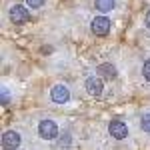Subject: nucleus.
<instances>
[{
	"instance_id": "1",
	"label": "nucleus",
	"mask_w": 150,
	"mask_h": 150,
	"mask_svg": "<svg viewBox=\"0 0 150 150\" xmlns=\"http://www.w3.org/2000/svg\"><path fill=\"white\" fill-rule=\"evenodd\" d=\"M38 134H40V138H44V140H54L58 136L56 122H52V120H42V122L38 124Z\"/></svg>"
},
{
	"instance_id": "2",
	"label": "nucleus",
	"mask_w": 150,
	"mask_h": 150,
	"mask_svg": "<svg viewBox=\"0 0 150 150\" xmlns=\"http://www.w3.org/2000/svg\"><path fill=\"white\" fill-rule=\"evenodd\" d=\"M110 30V20L106 16H96L92 20V32L96 36H106Z\"/></svg>"
},
{
	"instance_id": "3",
	"label": "nucleus",
	"mask_w": 150,
	"mask_h": 150,
	"mask_svg": "<svg viewBox=\"0 0 150 150\" xmlns=\"http://www.w3.org/2000/svg\"><path fill=\"white\" fill-rule=\"evenodd\" d=\"M20 146V136L16 134V132H12V130H6L4 134H2V148L4 150H14Z\"/></svg>"
},
{
	"instance_id": "4",
	"label": "nucleus",
	"mask_w": 150,
	"mask_h": 150,
	"mask_svg": "<svg viewBox=\"0 0 150 150\" xmlns=\"http://www.w3.org/2000/svg\"><path fill=\"white\" fill-rule=\"evenodd\" d=\"M108 132H110L116 140H124L128 136L126 124H124V122H120V120H112V122H110V126H108Z\"/></svg>"
},
{
	"instance_id": "5",
	"label": "nucleus",
	"mask_w": 150,
	"mask_h": 150,
	"mask_svg": "<svg viewBox=\"0 0 150 150\" xmlns=\"http://www.w3.org/2000/svg\"><path fill=\"white\" fill-rule=\"evenodd\" d=\"M28 18H30V14H28V10H26L24 6L16 4V6H12V8H10V20L14 24H24Z\"/></svg>"
},
{
	"instance_id": "6",
	"label": "nucleus",
	"mask_w": 150,
	"mask_h": 150,
	"mask_svg": "<svg viewBox=\"0 0 150 150\" xmlns=\"http://www.w3.org/2000/svg\"><path fill=\"white\" fill-rule=\"evenodd\" d=\"M84 88H86V92H88V94L98 96V94H102L104 84L98 80V78H86V82H84Z\"/></svg>"
},
{
	"instance_id": "7",
	"label": "nucleus",
	"mask_w": 150,
	"mask_h": 150,
	"mask_svg": "<svg viewBox=\"0 0 150 150\" xmlns=\"http://www.w3.org/2000/svg\"><path fill=\"white\" fill-rule=\"evenodd\" d=\"M50 96H52V100L58 102V104H64L70 98L68 90H66L64 86H54V88H52V92H50Z\"/></svg>"
},
{
	"instance_id": "8",
	"label": "nucleus",
	"mask_w": 150,
	"mask_h": 150,
	"mask_svg": "<svg viewBox=\"0 0 150 150\" xmlns=\"http://www.w3.org/2000/svg\"><path fill=\"white\" fill-rule=\"evenodd\" d=\"M98 76L104 78V80H112V78H116V68L112 66V64L104 62V64L98 66Z\"/></svg>"
},
{
	"instance_id": "9",
	"label": "nucleus",
	"mask_w": 150,
	"mask_h": 150,
	"mask_svg": "<svg viewBox=\"0 0 150 150\" xmlns=\"http://www.w3.org/2000/svg\"><path fill=\"white\" fill-rule=\"evenodd\" d=\"M94 6H96V10H100L102 14H106V12H110L114 8V0H96Z\"/></svg>"
},
{
	"instance_id": "10",
	"label": "nucleus",
	"mask_w": 150,
	"mask_h": 150,
	"mask_svg": "<svg viewBox=\"0 0 150 150\" xmlns=\"http://www.w3.org/2000/svg\"><path fill=\"white\" fill-rule=\"evenodd\" d=\"M142 128H144L146 132H150V114L142 116Z\"/></svg>"
},
{
	"instance_id": "11",
	"label": "nucleus",
	"mask_w": 150,
	"mask_h": 150,
	"mask_svg": "<svg viewBox=\"0 0 150 150\" xmlns=\"http://www.w3.org/2000/svg\"><path fill=\"white\" fill-rule=\"evenodd\" d=\"M142 72H144V78L150 82V60H146V62H144V68H142Z\"/></svg>"
},
{
	"instance_id": "12",
	"label": "nucleus",
	"mask_w": 150,
	"mask_h": 150,
	"mask_svg": "<svg viewBox=\"0 0 150 150\" xmlns=\"http://www.w3.org/2000/svg\"><path fill=\"white\" fill-rule=\"evenodd\" d=\"M26 2H28L32 8H40V6L44 4V0H26Z\"/></svg>"
},
{
	"instance_id": "13",
	"label": "nucleus",
	"mask_w": 150,
	"mask_h": 150,
	"mask_svg": "<svg viewBox=\"0 0 150 150\" xmlns=\"http://www.w3.org/2000/svg\"><path fill=\"white\" fill-rule=\"evenodd\" d=\"M146 26H148V28H150V12H148V14H146Z\"/></svg>"
}]
</instances>
